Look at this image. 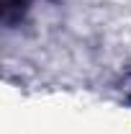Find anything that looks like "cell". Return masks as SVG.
<instances>
[{"label":"cell","mask_w":131,"mask_h":134,"mask_svg":"<svg viewBox=\"0 0 131 134\" xmlns=\"http://www.w3.org/2000/svg\"><path fill=\"white\" fill-rule=\"evenodd\" d=\"M26 8H28V0H3V21L13 26L16 21L23 18Z\"/></svg>","instance_id":"cell-1"}]
</instances>
